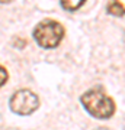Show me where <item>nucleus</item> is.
Instances as JSON below:
<instances>
[{
    "mask_svg": "<svg viewBox=\"0 0 125 130\" xmlns=\"http://www.w3.org/2000/svg\"><path fill=\"white\" fill-rule=\"evenodd\" d=\"M82 104L93 117L109 119L115 111V103L102 88H92L82 95Z\"/></svg>",
    "mask_w": 125,
    "mask_h": 130,
    "instance_id": "nucleus-1",
    "label": "nucleus"
},
{
    "mask_svg": "<svg viewBox=\"0 0 125 130\" xmlns=\"http://www.w3.org/2000/svg\"><path fill=\"white\" fill-rule=\"evenodd\" d=\"M64 36V28L55 20H44L33 30V38L39 46L55 48Z\"/></svg>",
    "mask_w": 125,
    "mask_h": 130,
    "instance_id": "nucleus-2",
    "label": "nucleus"
},
{
    "mask_svg": "<svg viewBox=\"0 0 125 130\" xmlns=\"http://www.w3.org/2000/svg\"><path fill=\"white\" fill-rule=\"evenodd\" d=\"M39 107V98L29 90H20L12 95L10 98V108L12 111L20 116L31 114Z\"/></svg>",
    "mask_w": 125,
    "mask_h": 130,
    "instance_id": "nucleus-3",
    "label": "nucleus"
},
{
    "mask_svg": "<svg viewBox=\"0 0 125 130\" xmlns=\"http://www.w3.org/2000/svg\"><path fill=\"white\" fill-rule=\"evenodd\" d=\"M108 13L113 14V16H124L125 14V7L124 5H121L118 0H112L108 5Z\"/></svg>",
    "mask_w": 125,
    "mask_h": 130,
    "instance_id": "nucleus-4",
    "label": "nucleus"
},
{
    "mask_svg": "<svg viewBox=\"0 0 125 130\" xmlns=\"http://www.w3.org/2000/svg\"><path fill=\"white\" fill-rule=\"evenodd\" d=\"M60 2H61V6H63L65 10L74 12V10L79 9V7H82L86 0H60Z\"/></svg>",
    "mask_w": 125,
    "mask_h": 130,
    "instance_id": "nucleus-5",
    "label": "nucleus"
},
{
    "mask_svg": "<svg viewBox=\"0 0 125 130\" xmlns=\"http://www.w3.org/2000/svg\"><path fill=\"white\" fill-rule=\"evenodd\" d=\"M6 81H7V72H6V70L0 65V87H2Z\"/></svg>",
    "mask_w": 125,
    "mask_h": 130,
    "instance_id": "nucleus-6",
    "label": "nucleus"
}]
</instances>
